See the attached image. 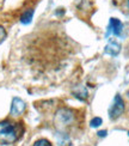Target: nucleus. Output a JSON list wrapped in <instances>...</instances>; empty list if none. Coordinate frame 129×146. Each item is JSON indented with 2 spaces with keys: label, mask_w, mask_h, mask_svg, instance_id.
<instances>
[{
  "label": "nucleus",
  "mask_w": 129,
  "mask_h": 146,
  "mask_svg": "<svg viewBox=\"0 0 129 146\" xmlns=\"http://www.w3.org/2000/svg\"><path fill=\"white\" fill-rule=\"evenodd\" d=\"M128 135H129V132H128Z\"/></svg>",
  "instance_id": "obj_14"
},
{
  "label": "nucleus",
  "mask_w": 129,
  "mask_h": 146,
  "mask_svg": "<svg viewBox=\"0 0 129 146\" xmlns=\"http://www.w3.org/2000/svg\"><path fill=\"white\" fill-rule=\"evenodd\" d=\"M102 123H103V120L101 117H93L91 120L90 126L92 127V128H97V127H99Z\"/></svg>",
  "instance_id": "obj_10"
},
{
  "label": "nucleus",
  "mask_w": 129,
  "mask_h": 146,
  "mask_svg": "<svg viewBox=\"0 0 129 146\" xmlns=\"http://www.w3.org/2000/svg\"><path fill=\"white\" fill-rule=\"evenodd\" d=\"M127 7H128V10H129V0H127Z\"/></svg>",
  "instance_id": "obj_13"
},
{
  "label": "nucleus",
  "mask_w": 129,
  "mask_h": 146,
  "mask_svg": "<svg viewBox=\"0 0 129 146\" xmlns=\"http://www.w3.org/2000/svg\"><path fill=\"white\" fill-rule=\"evenodd\" d=\"M34 146H53L52 143L48 140V139H38V140H36L34 143Z\"/></svg>",
  "instance_id": "obj_9"
},
{
  "label": "nucleus",
  "mask_w": 129,
  "mask_h": 146,
  "mask_svg": "<svg viewBox=\"0 0 129 146\" xmlns=\"http://www.w3.org/2000/svg\"><path fill=\"white\" fill-rule=\"evenodd\" d=\"M74 120V113L68 108H61L55 114V123L59 127L68 126Z\"/></svg>",
  "instance_id": "obj_2"
},
{
  "label": "nucleus",
  "mask_w": 129,
  "mask_h": 146,
  "mask_svg": "<svg viewBox=\"0 0 129 146\" xmlns=\"http://www.w3.org/2000/svg\"><path fill=\"white\" fill-rule=\"evenodd\" d=\"M6 36H7V33H6L5 28H4V27H1V25H0V44H1L3 42L5 41Z\"/></svg>",
  "instance_id": "obj_11"
},
{
  "label": "nucleus",
  "mask_w": 129,
  "mask_h": 146,
  "mask_svg": "<svg viewBox=\"0 0 129 146\" xmlns=\"http://www.w3.org/2000/svg\"><path fill=\"white\" fill-rule=\"evenodd\" d=\"M73 95L80 101H85L89 96L87 90H86V88H84V86H75L73 89Z\"/></svg>",
  "instance_id": "obj_8"
},
{
  "label": "nucleus",
  "mask_w": 129,
  "mask_h": 146,
  "mask_svg": "<svg viewBox=\"0 0 129 146\" xmlns=\"http://www.w3.org/2000/svg\"><path fill=\"white\" fill-rule=\"evenodd\" d=\"M34 13H35V10H34V9H28V10H25V11H24L23 13H22V16H21V23L24 24V25H29V24L32 22Z\"/></svg>",
  "instance_id": "obj_7"
},
{
  "label": "nucleus",
  "mask_w": 129,
  "mask_h": 146,
  "mask_svg": "<svg viewBox=\"0 0 129 146\" xmlns=\"http://www.w3.org/2000/svg\"><path fill=\"white\" fill-rule=\"evenodd\" d=\"M97 134H98V137H101V138H105L107 134H108V132L107 131H99Z\"/></svg>",
  "instance_id": "obj_12"
},
{
  "label": "nucleus",
  "mask_w": 129,
  "mask_h": 146,
  "mask_svg": "<svg viewBox=\"0 0 129 146\" xmlns=\"http://www.w3.org/2000/svg\"><path fill=\"white\" fill-rule=\"evenodd\" d=\"M104 52H105L107 54H109V55H111V56H117L120 54V52H121V44L116 41H110L109 43L105 46Z\"/></svg>",
  "instance_id": "obj_6"
},
{
  "label": "nucleus",
  "mask_w": 129,
  "mask_h": 146,
  "mask_svg": "<svg viewBox=\"0 0 129 146\" xmlns=\"http://www.w3.org/2000/svg\"><path fill=\"white\" fill-rule=\"evenodd\" d=\"M26 104L22 98L19 97H13L11 102V109H10V114L12 116H21V115L25 111Z\"/></svg>",
  "instance_id": "obj_4"
},
{
  "label": "nucleus",
  "mask_w": 129,
  "mask_h": 146,
  "mask_svg": "<svg viewBox=\"0 0 129 146\" xmlns=\"http://www.w3.org/2000/svg\"><path fill=\"white\" fill-rule=\"evenodd\" d=\"M23 133L22 123H13L9 120L0 122V145H11L16 143Z\"/></svg>",
  "instance_id": "obj_1"
},
{
  "label": "nucleus",
  "mask_w": 129,
  "mask_h": 146,
  "mask_svg": "<svg viewBox=\"0 0 129 146\" xmlns=\"http://www.w3.org/2000/svg\"><path fill=\"white\" fill-rule=\"evenodd\" d=\"M109 31H111L115 36H121L122 31H123V24L117 18H110L109 23Z\"/></svg>",
  "instance_id": "obj_5"
},
{
  "label": "nucleus",
  "mask_w": 129,
  "mask_h": 146,
  "mask_svg": "<svg viewBox=\"0 0 129 146\" xmlns=\"http://www.w3.org/2000/svg\"><path fill=\"white\" fill-rule=\"evenodd\" d=\"M124 101L122 100V97L120 95H116L115 98L112 101L111 107L109 108V117L111 120L118 119L124 111Z\"/></svg>",
  "instance_id": "obj_3"
}]
</instances>
